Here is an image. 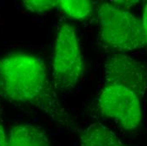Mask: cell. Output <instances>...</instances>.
<instances>
[{
	"mask_svg": "<svg viewBox=\"0 0 147 146\" xmlns=\"http://www.w3.org/2000/svg\"><path fill=\"white\" fill-rule=\"evenodd\" d=\"M0 97L33 106L63 126L73 124L60 102L44 62L28 52H10L0 57Z\"/></svg>",
	"mask_w": 147,
	"mask_h": 146,
	"instance_id": "cell-1",
	"label": "cell"
},
{
	"mask_svg": "<svg viewBox=\"0 0 147 146\" xmlns=\"http://www.w3.org/2000/svg\"><path fill=\"white\" fill-rule=\"evenodd\" d=\"M98 25L100 43L107 50L126 52L146 45L141 21L116 3L100 5Z\"/></svg>",
	"mask_w": 147,
	"mask_h": 146,
	"instance_id": "cell-2",
	"label": "cell"
},
{
	"mask_svg": "<svg viewBox=\"0 0 147 146\" xmlns=\"http://www.w3.org/2000/svg\"><path fill=\"white\" fill-rule=\"evenodd\" d=\"M85 70V61L75 29L65 19L58 25L52 61V79L56 91L73 89Z\"/></svg>",
	"mask_w": 147,
	"mask_h": 146,
	"instance_id": "cell-3",
	"label": "cell"
},
{
	"mask_svg": "<svg viewBox=\"0 0 147 146\" xmlns=\"http://www.w3.org/2000/svg\"><path fill=\"white\" fill-rule=\"evenodd\" d=\"M140 98L129 88L104 84L96 99V110L125 130H134L141 123Z\"/></svg>",
	"mask_w": 147,
	"mask_h": 146,
	"instance_id": "cell-4",
	"label": "cell"
},
{
	"mask_svg": "<svg viewBox=\"0 0 147 146\" xmlns=\"http://www.w3.org/2000/svg\"><path fill=\"white\" fill-rule=\"evenodd\" d=\"M104 84L129 88L141 98L147 89V69L139 61L126 55L117 54L104 65Z\"/></svg>",
	"mask_w": 147,
	"mask_h": 146,
	"instance_id": "cell-5",
	"label": "cell"
},
{
	"mask_svg": "<svg viewBox=\"0 0 147 146\" xmlns=\"http://www.w3.org/2000/svg\"><path fill=\"white\" fill-rule=\"evenodd\" d=\"M9 146H50V142L43 128L30 122H23L10 129Z\"/></svg>",
	"mask_w": 147,
	"mask_h": 146,
	"instance_id": "cell-6",
	"label": "cell"
},
{
	"mask_svg": "<svg viewBox=\"0 0 147 146\" xmlns=\"http://www.w3.org/2000/svg\"><path fill=\"white\" fill-rule=\"evenodd\" d=\"M80 146H126L118 136L101 123H92L79 134Z\"/></svg>",
	"mask_w": 147,
	"mask_h": 146,
	"instance_id": "cell-7",
	"label": "cell"
},
{
	"mask_svg": "<svg viewBox=\"0 0 147 146\" xmlns=\"http://www.w3.org/2000/svg\"><path fill=\"white\" fill-rule=\"evenodd\" d=\"M58 7L68 16L76 20L87 19L92 13V2L85 0H58Z\"/></svg>",
	"mask_w": 147,
	"mask_h": 146,
	"instance_id": "cell-8",
	"label": "cell"
},
{
	"mask_svg": "<svg viewBox=\"0 0 147 146\" xmlns=\"http://www.w3.org/2000/svg\"><path fill=\"white\" fill-rule=\"evenodd\" d=\"M24 8L33 14L44 15L58 7V0H25L22 1Z\"/></svg>",
	"mask_w": 147,
	"mask_h": 146,
	"instance_id": "cell-9",
	"label": "cell"
},
{
	"mask_svg": "<svg viewBox=\"0 0 147 146\" xmlns=\"http://www.w3.org/2000/svg\"><path fill=\"white\" fill-rule=\"evenodd\" d=\"M0 146H9V134L5 129L3 120V108L0 101Z\"/></svg>",
	"mask_w": 147,
	"mask_h": 146,
	"instance_id": "cell-10",
	"label": "cell"
},
{
	"mask_svg": "<svg viewBox=\"0 0 147 146\" xmlns=\"http://www.w3.org/2000/svg\"><path fill=\"white\" fill-rule=\"evenodd\" d=\"M141 24H142V29H143V32H144V36H145L146 44L147 45V3L145 5V8H144Z\"/></svg>",
	"mask_w": 147,
	"mask_h": 146,
	"instance_id": "cell-11",
	"label": "cell"
}]
</instances>
